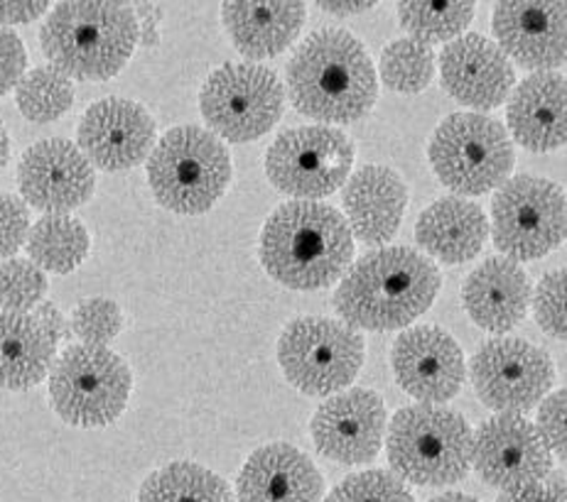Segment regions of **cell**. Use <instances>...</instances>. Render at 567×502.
I'll use <instances>...</instances> for the list:
<instances>
[{
  "label": "cell",
  "instance_id": "1",
  "mask_svg": "<svg viewBox=\"0 0 567 502\" xmlns=\"http://www.w3.org/2000/svg\"><path fill=\"white\" fill-rule=\"evenodd\" d=\"M288 94L298 113L320 123H354L377 104V70L351 32L317 30L292 52Z\"/></svg>",
  "mask_w": 567,
  "mask_h": 502
},
{
  "label": "cell",
  "instance_id": "2",
  "mask_svg": "<svg viewBox=\"0 0 567 502\" xmlns=\"http://www.w3.org/2000/svg\"><path fill=\"white\" fill-rule=\"evenodd\" d=\"M440 270L411 248H379L359 258L334 292L344 324L395 331L423 316L440 292Z\"/></svg>",
  "mask_w": 567,
  "mask_h": 502
},
{
  "label": "cell",
  "instance_id": "3",
  "mask_svg": "<svg viewBox=\"0 0 567 502\" xmlns=\"http://www.w3.org/2000/svg\"><path fill=\"white\" fill-rule=\"evenodd\" d=\"M354 236L342 213L320 201H288L260 231V262L288 290L330 287L351 268Z\"/></svg>",
  "mask_w": 567,
  "mask_h": 502
},
{
  "label": "cell",
  "instance_id": "4",
  "mask_svg": "<svg viewBox=\"0 0 567 502\" xmlns=\"http://www.w3.org/2000/svg\"><path fill=\"white\" fill-rule=\"evenodd\" d=\"M141 40L135 13L123 3H60L40 32L42 52L54 70L84 82L116 76Z\"/></svg>",
  "mask_w": 567,
  "mask_h": 502
},
{
  "label": "cell",
  "instance_id": "5",
  "mask_svg": "<svg viewBox=\"0 0 567 502\" xmlns=\"http://www.w3.org/2000/svg\"><path fill=\"white\" fill-rule=\"evenodd\" d=\"M474 433L467 419L440 405H411L389 425V463L405 483L442 488L462 481L472 466Z\"/></svg>",
  "mask_w": 567,
  "mask_h": 502
},
{
  "label": "cell",
  "instance_id": "6",
  "mask_svg": "<svg viewBox=\"0 0 567 502\" xmlns=\"http://www.w3.org/2000/svg\"><path fill=\"white\" fill-rule=\"evenodd\" d=\"M147 181L161 207L175 213H207L231 181V155L217 135L179 125L165 133L147 157Z\"/></svg>",
  "mask_w": 567,
  "mask_h": 502
},
{
  "label": "cell",
  "instance_id": "7",
  "mask_svg": "<svg viewBox=\"0 0 567 502\" xmlns=\"http://www.w3.org/2000/svg\"><path fill=\"white\" fill-rule=\"evenodd\" d=\"M427 155L442 185L462 197L504 187L516 163L506 128L484 113H452L440 123Z\"/></svg>",
  "mask_w": 567,
  "mask_h": 502
},
{
  "label": "cell",
  "instance_id": "8",
  "mask_svg": "<svg viewBox=\"0 0 567 502\" xmlns=\"http://www.w3.org/2000/svg\"><path fill=\"white\" fill-rule=\"evenodd\" d=\"M364 336L354 326L327 316H300L278 338V363L292 387L327 397L357 380L364 365Z\"/></svg>",
  "mask_w": 567,
  "mask_h": 502
},
{
  "label": "cell",
  "instance_id": "9",
  "mask_svg": "<svg viewBox=\"0 0 567 502\" xmlns=\"http://www.w3.org/2000/svg\"><path fill=\"white\" fill-rule=\"evenodd\" d=\"M133 375L106 346H72L50 370L54 412L72 427H109L128 405Z\"/></svg>",
  "mask_w": 567,
  "mask_h": 502
},
{
  "label": "cell",
  "instance_id": "10",
  "mask_svg": "<svg viewBox=\"0 0 567 502\" xmlns=\"http://www.w3.org/2000/svg\"><path fill=\"white\" fill-rule=\"evenodd\" d=\"M492 238L504 258L538 260L567 238V197L550 179L518 175L492 199Z\"/></svg>",
  "mask_w": 567,
  "mask_h": 502
},
{
  "label": "cell",
  "instance_id": "11",
  "mask_svg": "<svg viewBox=\"0 0 567 502\" xmlns=\"http://www.w3.org/2000/svg\"><path fill=\"white\" fill-rule=\"evenodd\" d=\"M286 88L260 64H224L202 86L199 108L209 128L229 143H251L276 128Z\"/></svg>",
  "mask_w": 567,
  "mask_h": 502
},
{
  "label": "cell",
  "instance_id": "12",
  "mask_svg": "<svg viewBox=\"0 0 567 502\" xmlns=\"http://www.w3.org/2000/svg\"><path fill=\"white\" fill-rule=\"evenodd\" d=\"M354 165V145L342 130L302 125L280 133L268 147L266 175L295 201H320L344 185Z\"/></svg>",
  "mask_w": 567,
  "mask_h": 502
},
{
  "label": "cell",
  "instance_id": "13",
  "mask_svg": "<svg viewBox=\"0 0 567 502\" xmlns=\"http://www.w3.org/2000/svg\"><path fill=\"white\" fill-rule=\"evenodd\" d=\"M476 397L498 415H526L548 397L555 365L543 348L524 338H492L470 360Z\"/></svg>",
  "mask_w": 567,
  "mask_h": 502
},
{
  "label": "cell",
  "instance_id": "14",
  "mask_svg": "<svg viewBox=\"0 0 567 502\" xmlns=\"http://www.w3.org/2000/svg\"><path fill=\"white\" fill-rule=\"evenodd\" d=\"M472 466L482 481L512 490L548 478L553 453L524 415H496L474 431Z\"/></svg>",
  "mask_w": 567,
  "mask_h": 502
},
{
  "label": "cell",
  "instance_id": "15",
  "mask_svg": "<svg viewBox=\"0 0 567 502\" xmlns=\"http://www.w3.org/2000/svg\"><path fill=\"white\" fill-rule=\"evenodd\" d=\"M310 429L317 451L330 461L344 466L369 463L383 447V399L367 387H351L317 407Z\"/></svg>",
  "mask_w": 567,
  "mask_h": 502
},
{
  "label": "cell",
  "instance_id": "16",
  "mask_svg": "<svg viewBox=\"0 0 567 502\" xmlns=\"http://www.w3.org/2000/svg\"><path fill=\"white\" fill-rule=\"evenodd\" d=\"M496 44L526 70L550 72L567 62V3L508 0L494 8Z\"/></svg>",
  "mask_w": 567,
  "mask_h": 502
},
{
  "label": "cell",
  "instance_id": "17",
  "mask_svg": "<svg viewBox=\"0 0 567 502\" xmlns=\"http://www.w3.org/2000/svg\"><path fill=\"white\" fill-rule=\"evenodd\" d=\"M18 185L30 207L66 213L92 199L96 175L74 143L52 138L28 147L18 167Z\"/></svg>",
  "mask_w": 567,
  "mask_h": 502
},
{
  "label": "cell",
  "instance_id": "18",
  "mask_svg": "<svg viewBox=\"0 0 567 502\" xmlns=\"http://www.w3.org/2000/svg\"><path fill=\"white\" fill-rule=\"evenodd\" d=\"M155 147V121L128 98H104L79 123V150L104 172L138 167Z\"/></svg>",
  "mask_w": 567,
  "mask_h": 502
},
{
  "label": "cell",
  "instance_id": "19",
  "mask_svg": "<svg viewBox=\"0 0 567 502\" xmlns=\"http://www.w3.org/2000/svg\"><path fill=\"white\" fill-rule=\"evenodd\" d=\"M393 375L403 390L423 405L450 402L464 383V353L440 326H415L395 338Z\"/></svg>",
  "mask_w": 567,
  "mask_h": 502
},
{
  "label": "cell",
  "instance_id": "20",
  "mask_svg": "<svg viewBox=\"0 0 567 502\" xmlns=\"http://www.w3.org/2000/svg\"><path fill=\"white\" fill-rule=\"evenodd\" d=\"M442 84L462 106L492 111L514 91L516 72L498 44L484 35H462L440 56Z\"/></svg>",
  "mask_w": 567,
  "mask_h": 502
},
{
  "label": "cell",
  "instance_id": "21",
  "mask_svg": "<svg viewBox=\"0 0 567 502\" xmlns=\"http://www.w3.org/2000/svg\"><path fill=\"white\" fill-rule=\"evenodd\" d=\"M238 502H322L324 478L286 441L256 449L236 478Z\"/></svg>",
  "mask_w": 567,
  "mask_h": 502
},
{
  "label": "cell",
  "instance_id": "22",
  "mask_svg": "<svg viewBox=\"0 0 567 502\" xmlns=\"http://www.w3.org/2000/svg\"><path fill=\"white\" fill-rule=\"evenodd\" d=\"M462 304L476 326L489 334H506L528 314L530 280L516 260L489 258L464 280Z\"/></svg>",
  "mask_w": 567,
  "mask_h": 502
},
{
  "label": "cell",
  "instance_id": "23",
  "mask_svg": "<svg viewBox=\"0 0 567 502\" xmlns=\"http://www.w3.org/2000/svg\"><path fill=\"white\" fill-rule=\"evenodd\" d=\"M508 130L530 153H553L567 143V79L536 72L508 98Z\"/></svg>",
  "mask_w": 567,
  "mask_h": 502
},
{
  "label": "cell",
  "instance_id": "24",
  "mask_svg": "<svg viewBox=\"0 0 567 502\" xmlns=\"http://www.w3.org/2000/svg\"><path fill=\"white\" fill-rule=\"evenodd\" d=\"M408 207V187L391 167L367 165L344 185L349 231L367 245H385L399 233Z\"/></svg>",
  "mask_w": 567,
  "mask_h": 502
},
{
  "label": "cell",
  "instance_id": "25",
  "mask_svg": "<svg viewBox=\"0 0 567 502\" xmlns=\"http://www.w3.org/2000/svg\"><path fill=\"white\" fill-rule=\"evenodd\" d=\"M489 238V221L476 203L462 197H445L421 213L415 223V241L425 253L445 265L470 262L482 253Z\"/></svg>",
  "mask_w": 567,
  "mask_h": 502
},
{
  "label": "cell",
  "instance_id": "26",
  "mask_svg": "<svg viewBox=\"0 0 567 502\" xmlns=\"http://www.w3.org/2000/svg\"><path fill=\"white\" fill-rule=\"evenodd\" d=\"M224 28L248 60H270L298 40L308 20L305 3H224Z\"/></svg>",
  "mask_w": 567,
  "mask_h": 502
},
{
  "label": "cell",
  "instance_id": "27",
  "mask_svg": "<svg viewBox=\"0 0 567 502\" xmlns=\"http://www.w3.org/2000/svg\"><path fill=\"white\" fill-rule=\"evenodd\" d=\"M56 344L32 314L0 312V387L30 390L48 378Z\"/></svg>",
  "mask_w": 567,
  "mask_h": 502
},
{
  "label": "cell",
  "instance_id": "28",
  "mask_svg": "<svg viewBox=\"0 0 567 502\" xmlns=\"http://www.w3.org/2000/svg\"><path fill=\"white\" fill-rule=\"evenodd\" d=\"M138 502H234L231 488L209 468L175 461L145 478Z\"/></svg>",
  "mask_w": 567,
  "mask_h": 502
},
{
  "label": "cell",
  "instance_id": "29",
  "mask_svg": "<svg viewBox=\"0 0 567 502\" xmlns=\"http://www.w3.org/2000/svg\"><path fill=\"white\" fill-rule=\"evenodd\" d=\"M89 233L70 213H48L30 228L28 253L42 270L66 275L89 255Z\"/></svg>",
  "mask_w": 567,
  "mask_h": 502
},
{
  "label": "cell",
  "instance_id": "30",
  "mask_svg": "<svg viewBox=\"0 0 567 502\" xmlns=\"http://www.w3.org/2000/svg\"><path fill=\"white\" fill-rule=\"evenodd\" d=\"M18 108L32 123H52L62 118L74 104L72 79L54 66H38L28 72L16 88Z\"/></svg>",
  "mask_w": 567,
  "mask_h": 502
},
{
  "label": "cell",
  "instance_id": "31",
  "mask_svg": "<svg viewBox=\"0 0 567 502\" xmlns=\"http://www.w3.org/2000/svg\"><path fill=\"white\" fill-rule=\"evenodd\" d=\"M474 18V3H401L399 20L411 40L423 44L455 42Z\"/></svg>",
  "mask_w": 567,
  "mask_h": 502
},
{
  "label": "cell",
  "instance_id": "32",
  "mask_svg": "<svg viewBox=\"0 0 567 502\" xmlns=\"http://www.w3.org/2000/svg\"><path fill=\"white\" fill-rule=\"evenodd\" d=\"M381 79L395 94H421L435 76V54L427 44L403 38L381 54Z\"/></svg>",
  "mask_w": 567,
  "mask_h": 502
},
{
  "label": "cell",
  "instance_id": "33",
  "mask_svg": "<svg viewBox=\"0 0 567 502\" xmlns=\"http://www.w3.org/2000/svg\"><path fill=\"white\" fill-rule=\"evenodd\" d=\"M48 292V278L30 260H8L0 265V306L28 314Z\"/></svg>",
  "mask_w": 567,
  "mask_h": 502
},
{
  "label": "cell",
  "instance_id": "34",
  "mask_svg": "<svg viewBox=\"0 0 567 502\" xmlns=\"http://www.w3.org/2000/svg\"><path fill=\"white\" fill-rule=\"evenodd\" d=\"M324 502H415V498L395 473L361 471L344 478Z\"/></svg>",
  "mask_w": 567,
  "mask_h": 502
},
{
  "label": "cell",
  "instance_id": "35",
  "mask_svg": "<svg viewBox=\"0 0 567 502\" xmlns=\"http://www.w3.org/2000/svg\"><path fill=\"white\" fill-rule=\"evenodd\" d=\"M533 316L548 336L567 341V270L543 275L533 292Z\"/></svg>",
  "mask_w": 567,
  "mask_h": 502
},
{
  "label": "cell",
  "instance_id": "36",
  "mask_svg": "<svg viewBox=\"0 0 567 502\" xmlns=\"http://www.w3.org/2000/svg\"><path fill=\"white\" fill-rule=\"evenodd\" d=\"M123 314L111 300H86L76 306L72 316V331L84 341V346H106L118 336Z\"/></svg>",
  "mask_w": 567,
  "mask_h": 502
},
{
  "label": "cell",
  "instance_id": "37",
  "mask_svg": "<svg viewBox=\"0 0 567 502\" xmlns=\"http://www.w3.org/2000/svg\"><path fill=\"white\" fill-rule=\"evenodd\" d=\"M536 427L550 453L567 461V387L543 399Z\"/></svg>",
  "mask_w": 567,
  "mask_h": 502
},
{
  "label": "cell",
  "instance_id": "38",
  "mask_svg": "<svg viewBox=\"0 0 567 502\" xmlns=\"http://www.w3.org/2000/svg\"><path fill=\"white\" fill-rule=\"evenodd\" d=\"M30 211L13 194H0V260L16 255L28 241Z\"/></svg>",
  "mask_w": 567,
  "mask_h": 502
},
{
  "label": "cell",
  "instance_id": "39",
  "mask_svg": "<svg viewBox=\"0 0 567 502\" xmlns=\"http://www.w3.org/2000/svg\"><path fill=\"white\" fill-rule=\"evenodd\" d=\"M28 70V52L25 44L13 30L0 25V98L10 88H18Z\"/></svg>",
  "mask_w": 567,
  "mask_h": 502
},
{
  "label": "cell",
  "instance_id": "40",
  "mask_svg": "<svg viewBox=\"0 0 567 502\" xmlns=\"http://www.w3.org/2000/svg\"><path fill=\"white\" fill-rule=\"evenodd\" d=\"M496 502H567V483L563 478H543V481L502 490Z\"/></svg>",
  "mask_w": 567,
  "mask_h": 502
},
{
  "label": "cell",
  "instance_id": "41",
  "mask_svg": "<svg viewBox=\"0 0 567 502\" xmlns=\"http://www.w3.org/2000/svg\"><path fill=\"white\" fill-rule=\"evenodd\" d=\"M48 3H0V25H25V22L38 20Z\"/></svg>",
  "mask_w": 567,
  "mask_h": 502
},
{
  "label": "cell",
  "instance_id": "42",
  "mask_svg": "<svg viewBox=\"0 0 567 502\" xmlns=\"http://www.w3.org/2000/svg\"><path fill=\"white\" fill-rule=\"evenodd\" d=\"M38 318V324L48 331L50 334V338L54 341H60V338H64L66 336V324H64V316H62V312L56 310L54 304H38L35 306V314H32Z\"/></svg>",
  "mask_w": 567,
  "mask_h": 502
},
{
  "label": "cell",
  "instance_id": "43",
  "mask_svg": "<svg viewBox=\"0 0 567 502\" xmlns=\"http://www.w3.org/2000/svg\"><path fill=\"white\" fill-rule=\"evenodd\" d=\"M373 3H320L322 10L334 15H351V13H361V10H369Z\"/></svg>",
  "mask_w": 567,
  "mask_h": 502
},
{
  "label": "cell",
  "instance_id": "44",
  "mask_svg": "<svg viewBox=\"0 0 567 502\" xmlns=\"http://www.w3.org/2000/svg\"><path fill=\"white\" fill-rule=\"evenodd\" d=\"M8 159H10V140H8L3 123H0V169L8 165Z\"/></svg>",
  "mask_w": 567,
  "mask_h": 502
},
{
  "label": "cell",
  "instance_id": "45",
  "mask_svg": "<svg viewBox=\"0 0 567 502\" xmlns=\"http://www.w3.org/2000/svg\"><path fill=\"white\" fill-rule=\"evenodd\" d=\"M430 502H480V500L472 498V495H464V493H442Z\"/></svg>",
  "mask_w": 567,
  "mask_h": 502
}]
</instances>
